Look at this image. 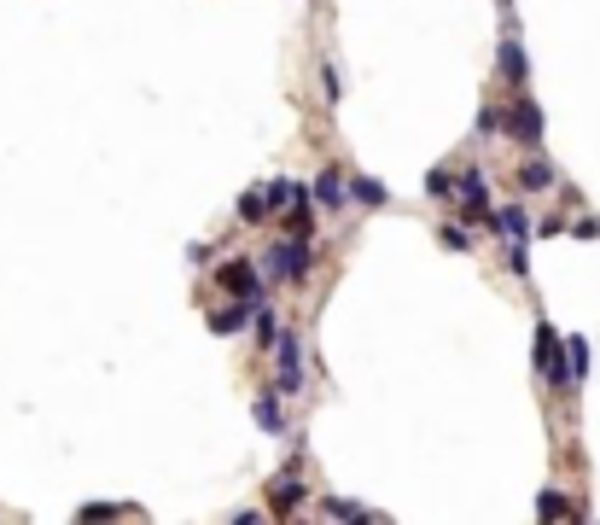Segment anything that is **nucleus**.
<instances>
[{
	"label": "nucleus",
	"mask_w": 600,
	"mask_h": 525,
	"mask_svg": "<svg viewBox=\"0 0 600 525\" xmlns=\"http://www.w3.org/2000/svg\"><path fill=\"white\" fill-rule=\"evenodd\" d=\"M251 415H257V426H263V432H280V391H263Z\"/></svg>",
	"instance_id": "21"
},
{
	"label": "nucleus",
	"mask_w": 600,
	"mask_h": 525,
	"mask_svg": "<svg viewBox=\"0 0 600 525\" xmlns=\"http://www.w3.org/2000/svg\"><path fill=\"white\" fill-rule=\"evenodd\" d=\"M216 286L234 292V298H263V269H257V257H228V263L216 269Z\"/></svg>",
	"instance_id": "3"
},
{
	"label": "nucleus",
	"mask_w": 600,
	"mask_h": 525,
	"mask_svg": "<svg viewBox=\"0 0 600 525\" xmlns=\"http://www.w3.org/2000/svg\"><path fill=\"white\" fill-rule=\"evenodd\" d=\"M455 199H461V216L467 222H484L490 216V187H484V170L467 164V170L455 175Z\"/></svg>",
	"instance_id": "4"
},
{
	"label": "nucleus",
	"mask_w": 600,
	"mask_h": 525,
	"mask_svg": "<svg viewBox=\"0 0 600 525\" xmlns=\"http://www.w3.org/2000/svg\"><path fill=\"white\" fill-rule=\"evenodd\" d=\"M309 187H298V181H268L263 187V199H268V210H280V205H298Z\"/></svg>",
	"instance_id": "20"
},
{
	"label": "nucleus",
	"mask_w": 600,
	"mask_h": 525,
	"mask_svg": "<svg viewBox=\"0 0 600 525\" xmlns=\"http://www.w3.org/2000/svg\"><path fill=\"white\" fill-rule=\"evenodd\" d=\"M426 193H432V199H455V175H449V170H426Z\"/></svg>",
	"instance_id": "23"
},
{
	"label": "nucleus",
	"mask_w": 600,
	"mask_h": 525,
	"mask_svg": "<svg viewBox=\"0 0 600 525\" xmlns=\"http://www.w3.org/2000/svg\"><path fill=\"white\" fill-rule=\"evenodd\" d=\"M251 310H257V298H239L228 310H210V333H239V327L251 321Z\"/></svg>",
	"instance_id": "11"
},
{
	"label": "nucleus",
	"mask_w": 600,
	"mask_h": 525,
	"mask_svg": "<svg viewBox=\"0 0 600 525\" xmlns=\"http://www.w3.org/2000/svg\"><path fill=\"white\" fill-rule=\"evenodd\" d=\"M501 123H507L501 105H484V111H478V135H501Z\"/></svg>",
	"instance_id": "25"
},
{
	"label": "nucleus",
	"mask_w": 600,
	"mask_h": 525,
	"mask_svg": "<svg viewBox=\"0 0 600 525\" xmlns=\"http://www.w3.org/2000/svg\"><path fill=\"white\" fill-rule=\"evenodd\" d=\"M536 374H542V380L554 385V391H571V368H566V339H560V333H554V327H548V321H542V327H536Z\"/></svg>",
	"instance_id": "2"
},
{
	"label": "nucleus",
	"mask_w": 600,
	"mask_h": 525,
	"mask_svg": "<svg viewBox=\"0 0 600 525\" xmlns=\"http://www.w3.org/2000/svg\"><path fill=\"white\" fill-rule=\"evenodd\" d=\"M257 269H263L268 280H292V286H303V280H309V269H315V245L286 234V240H274L263 257H257Z\"/></svg>",
	"instance_id": "1"
},
{
	"label": "nucleus",
	"mask_w": 600,
	"mask_h": 525,
	"mask_svg": "<svg viewBox=\"0 0 600 525\" xmlns=\"http://www.w3.org/2000/svg\"><path fill=\"white\" fill-rule=\"evenodd\" d=\"M263 216H274V210H268V199H263V187H251V193H239V222H245V228H257Z\"/></svg>",
	"instance_id": "19"
},
{
	"label": "nucleus",
	"mask_w": 600,
	"mask_h": 525,
	"mask_svg": "<svg viewBox=\"0 0 600 525\" xmlns=\"http://www.w3.org/2000/svg\"><path fill=\"white\" fill-rule=\"evenodd\" d=\"M501 257H507V269H513V275H531V251H525V240H507Z\"/></svg>",
	"instance_id": "24"
},
{
	"label": "nucleus",
	"mask_w": 600,
	"mask_h": 525,
	"mask_svg": "<svg viewBox=\"0 0 600 525\" xmlns=\"http://www.w3.org/2000/svg\"><path fill=\"white\" fill-rule=\"evenodd\" d=\"M321 88H327V100H338V94H344V76H338V65H321Z\"/></svg>",
	"instance_id": "26"
},
{
	"label": "nucleus",
	"mask_w": 600,
	"mask_h": 525,
	"mask_svg": "<svg viewBox=\"0 0 600 525\" xmlns=\"http://www.w3.org/2000/svg\"><path fill=\"white\" fill-rule=\"evenodd\" d=\"M321 514H333V520H379L373 508H362V502H344V496H321Z\"/></svg>",
	"instance_id": "18"
},
{
	"label": "nucleus",
	"mask_w": 600,
	"mask_h": 525,
	"mask_svg": "<svg viewBox=\"0 0 600 525\" xmlns=\"http://www.w3.org/2000/svg\"><path fill=\"white\" fill-rule=\"evenodd\" d=\"M484 228H496L501 240H531V234H536V228H531V210H525V205L490 210V216H484Z\"/></svg>",
	"instance_id": "8"
},
{
	"label": "nucleus",
	"mask_w": 600,
	"mask_h": 525,
	"mask_svg": "<svg viewBox=\"0 0 600 525\" xmlns=\"http://www.w3.org/2000/svg\"><path fill=\"white\" fill-rule=\"evenodd\" d=\"M577 240H600V216H583V222H566Z\"/></svg>",
	"instance_id": "27"
},
{
	"label": "nucleus",
	"mask_w": 600,
	"mask_h": 525,
	"mask_svg": "<svg viewBox=\"0 0 600 525\" xmlns=\"http://www.w3.org/2000/svg\"><path fill=\"white\" fill-rule=\"evenodd\" d=\"M554 181H560V170H554V164H548L542 152H531V158L519 164V187H525V193H548Z\"/></svg>",
	"instance_id": "9"
},
{
	"label": "nucleus",
	"mask_w": 600,
	"mask_h": 525,
	"mask_svg": "<svg viewBox=\"0 0 600 525\" xmlns=\"http://www.w3.org/2000/svg\"><path fill=\"white\" fill-rule=\"evenodd\" d=\"M268 350H274V368H280V391H303V345H298V333H280Z\"/></svg>",
	"instance_id": "6"
},
{
	"label": "nucleus",
	"mask_w": 600,
	"mask_h": 525,
	"mask_svg": "<svg viewBox=\"0 0 600 525\" xmlns=\"http://www.w3.org/2000/svg\"><path fill=\"white\" fill-rule=\"evenodd\" d=\"M496 65H501V82H525V76H531V59H525V47H519L513 35L496 47Z\"/></svg>",
	"instance_id": "10"
},
{
	"label": "nucleus",
	"mask_w": 600,
	"mask_h": 525,
	"mask_svg": "<svg viewBox=\"0 0 600 525\" xmlns=\"http://www.w3.org/2000/svg\"><path fill=\"white\" fill-rule=\"evenodd\" d=\"M437 240H443V245H449V251H467V228H443V234H437Z\"/></svg>",
	"instance_id": "28"
},
{
	"label": "nucleus",
	"mask_w": 600,
	"mask_h": 525,
	"mask_svg": "<svg viewBox=\"0 0 600 525\" xmlns=\"http://www.w3.org/2000/svg\"><path fill=\"white\" fill-rule=\"evenodd\" d=\"M536 520H577V508H571L566 496L548 485V490H536Z\"/></svg>",
	"instance_id": "12"
},
{
	"label": "nucleus",
	"mask_w": 600,
	"mask_h": 525,
	"mask_svg": "<svg viewBox=\"0 0 600 525\" xmlns=\"http://www.w3.org/2000/svg\"><path fill=\"white\" fill-rule=\"evenodd\" d=\"M123 514H140L134 502H88V508H76V520H123Z\"/></svg>",
	"instance_id": "17"
},
{
	"label": "nucleus",
	"mask_w": 600,
	"mask_h": 525,
	"mask_svg": "<svg viewBox=\"0 0 600 525\" xmlns=\"http://www.w3.org/2000/svg\"><path fill=\"white\" fill-rule=\"evenodd\" d=\"M309 199H315V205H327V210H338V205H344V175H338V170H321V175H315V193H309Z\"/></svg>",
	"instance_id": "13"
},
{
	"label": "nucleus",
	"mask_w": 600,
	"mask_h": 525,
	"mask_svg": "<svg viewBox=\"0 0 600 525\" xmlns=\"http://www.w3.org/2000/svg\"><path fill=\"white\" fill-rule=\"evenodd\" d=\"M303 496H309L303 473H298V467H286V473H280V479L268 485V508H274V514H298V508H303Z\"/></svg>",
	"instance_id": "7"
},
{
	"label": "nucleus",
	"mask_w": 600,
	"mask_h": 525,
	"mask_svg": "<svg viewBox=\"0 0 600 525\" xmlns=\"http://www.w3.org/2000/svg\"><path fill=\"white\" fill-rule=\"evenodd\" d=\"M344 199H356V205H385V199H391V193H385V181H373V175H356V181H350V187H344Z\"/></svg>",
	"instance_id": "14"
},
{
	"label": "nucleus",
	"mask_w": 600,
	"mask_h": 525,
	"mask_svg": "<svg viewBox=\"0 0 600 525\" xmlns=\"http://www.w3.org/2000/svg\"><path fill=\"white\" fill-rule=\"evenodd\" d=\"M286 234H292V240H315V199H309V193H303L298 210L286 216Z\"/></svg>",
	"instance_id": "15"
},
{
	"label": "nucleus",
	"mask_w": 600,
	"mask_h": 525,
	"mask_svg": "<svg viewBox=\"0 0 600 525\" xmlns=\"http://www.w3.org/2000/svg\"><path fill=\"white\" fill-rule=\"evenodd\" d=\"M542 129H548V117H542L536 100H519L507 111V123H501V135H513L519 146H542Z\"/></svg>",
	"instance_id": "5"
},
{
	"label": "nucleus",
	"mask_w": 600,
	"mask_h": 525,
	"mask_svg": "<svg viewBox=\"0 0 600 525\" xmlns=\"http://www.w3.org/2000/svg\"><path fill=\"white\" fill-rule=\"evenodd\" d=\"M251 333H257V345H274L280 339V321H274V310H268V298H257V310H251Z\"/></svg>",
	"instance_id": "16"
},
{
	"label": "nucleus",
	"mask_w": 600,
	"mask_h": 525,
	"mask_svg": "<svg viewBox=\"0 0 600 525\" xmlns=\"http://www.w3.org/2000/svg\"><path fill=\"white\" fill-rule=\"evenodd\" d=\"M566 368H571V385L589 374V339H566Z\"/></svg>",
	"instance_id": "22"
}]
</instances>
